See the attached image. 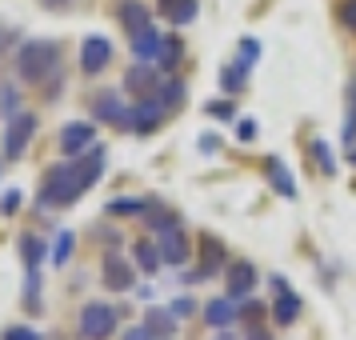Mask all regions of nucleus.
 <instances>
[{"label":"nucleus","mask_w":356,"mask_h":340,"mask_svg":"<svg viewBox=\"0 0 356 340\" xmlns=\"http://www.w3.org/2000/svg\"><path fill=\"white\" fill-rule=\"evenodd\" d=\"M100 168H104V148H97V156L88 161H65L49 168V177L40 184V209H65L72 200H81L92 184L100 180Z\"/></svg>","instance_id":"nucleus-1"},{"label":"nucleus","mask_w":356,"mask_h":340,"mask_svg":"<svg viewBox=\"0 0 356 340\" xmlns=\"http://www.w3.org/2000/svg\"><path fill=\"white\" fill-rule=\"evenodd\" d=\"M60 68V44L56 40H29L17 56V72L24 84H44Z\"/></svg>","instance_id":"nucleus-2"},{"label":"nucleus","mask_w":356,"mask_h":340,"mask_svg":"<svg viewBox=\"0 0 356 340\" xmlns=\"http://www.w3.org/2000/svg\"><path fill=\"white\" fill-rule=\"evenodd\" d=\"M116 308L104 305V300H88V305L81 308V321H76V328H81L84 340H108L116 332Z\"/></svg>","instance_id":"nucleus-3"},{"label":"nucleus","mask_w":356,"mask_h":340,"mask_svg":"<svg viewBox=\"0 0 356 340\" xmlns=\"http://www.w3.org/2000/svg\"><path fill=\"white\" fill-rule=\"evenodd\" d=\"M33 132H36V116H33V113L13 116V120L4 124V156H8V161H20V156L29 152Z\"/></svg>","instance_id":"nucleus-4"},{"label":"nucleus","mask_w":356,"mask_h":340,"mask_svg":"<svg viewBox=\"0 0 356 340\" xmlns=\"http://www.w3.org/2000/svg\"><path fill=\"white\" fill-rule=\"evenodd\" d=\"M56 140H60V152H65L68 161H76V156H84V152L92 148V140H97V124H92V120H68Z\"/></svg>","instance_id":"nucleus-5"},{"label":"nucleus","mask_w":356,"mask_h":340,"mask_svg":"<svg viewBox=\"0 0 356 340\" xmlns=\"http://www.w3.org/2000/svg\"><path fill=\"white\" fill-rule=\"evenodd\" d=\"M92 116H97L100 124L124 129L129 108H124V100H120V92H116V88H97V92H92Z\"/></svg>","instance_id":"nucleus-6"},{"label":"nucleus","mask_w":356,"mask_h":340,"mask_svg":"<svg viewBox=\"0 0 356 340\" xmlns=\"http://www.w3.org/2000/svg\"><path fill=\"white\" fill-rule=\"evenodd\" d=\"M161 100L156 97H145V100H136V104H132L129 108V120H124V129L129 132H136V136H148V132L156 129V124H161Z\"/></svg>","instance_id":"nucleus-7"},{"label":"nucleus","mask_w":356,"mask_h":340,"mask_svg":"<svg viewBox=\"0 0 356 340\" xmlns=\"http://www.w3.org/2000/svg\"><path fill=\"white\" fill-rule=\"evenodd\" d=\"M108 65H113V44H108L104 36H88V40L81 44V68H84V76H100Z\"/></svg>","instance_id":"nucleus-8"},{"label":"nucleus","mask_w":356,"mask_h":340,"mask_svg":"<svg viewBox=\"0 0 356 340\" xmlns=\"http://www.w3.org/2000/svg\"><path fill=\"white\" fill-rule=\"evenodd\" d=\"M252 289H257V268H252L248 260L228 264V273H225V296L244 300V296H252Z\"/></svg>","instance_id":"nucleus-9"},{"label":"nucleus","mask_w":356,"mask_h":340,"mask_svg":"<svg viewBox=\"0 0 356 340\" xmlns=\"http://www.w3.org/2000/svg\"><path fill=\"white\" fill-rule=\"evenodd\" d=\"M104 289L113 292H132V284H136V276H132V264L124 257H116V252H108L104 257Z\"/></svg>","instance_id":"nucleus-10"},{"label":"nucleus","mask_w":356,"mask_h":340,"mask_svg":"<svg viewBox=\"0 0 356 340\" xmlns=\"http://www.w3.org/2000/svg\"><path fill=\"white\" fill-rule=\"evenodd\" d=\"M161 81L164 76H156V68H145V65H136L124 76V92L129 97H136V100H145V97H156V88H161Z\"/></svg>","instance_id":"nucleus-11"},{"label":"nucleus","mask_w":356,"mask_h":340,"mask_svg":"<svg viewBox=\"0 0 356 340\" xmlns=\"http://www.w3.org/2000/svg\"><path fill=\"white\" fill-rule=\"evenodd\" d=\"M204 321L212 328H232V324L241 321V300H232V296H216L204 305Z\"/></svg>","instance_id":"nucleus-12"},{"label":"nucleus","mask_w":356,"mask_h":340,"mask_svg":"<svg viewBox=\"0 0 356 340\" xmlns=\"http://www.w3.org/2000/svg\"><path fill=\"white\" fill-rule=\"evenodd\" d=\"M129 49H132V56H136V60H152V65H156V60H161V52H164V36L148 24V29H140V33H132Z\"/></svg>","instance_id":"nucleus-13"},{"label":"nucleus","mask_w":356,"mask_h":340,"mask_svg":"<svg viewBox=\"0 0 356 340\" xmlns=\"http://www.w3.org/2000/svg\"><path fill=\"white\" fill-rule=\"evenodd\" d=\"M156 248H161L164 264H184L188 260V236H184V228H172V232L156 236Z\"/></svg>","instance_id":"nucleus-14"},{"label":"nucleus","mask_w":356,"mask_h":340,"mask_svg":"<svg viewBox=\"0 0 356 340\" xmlns=\"http://www.w3.org/2000/svg\"><path fill=\"white\" fill-rule=\"evenodd\" d=\"M220 264H225V244L216 241V236H200V273H196V280L212 276Z\"/></svg>","instance_id":"nucleus-15"},{"label":"nucleus","mask_w":356,"mask_h":340,"mask_svg":"<svg viewBox=\"0 0 356 340\" xmlns=\"http://www.w3.org/2000/svg\"><path fill=\"white\" fill-rule=\"evenodd\" d=\"M273 316H276V324H292L296 316H300V296H296V292H292L289 284H280V289H276Z\"/></svg>","instance_id":"nucleus-16"},{"label":"nucleus","mask_w":356,"mask_h":340,"mask_svg":"<svg viewBox=\"0 0 356 340\" xmlns=\"http://www.w3.org/2000/svg\"><path fill=\"white\" fill-rule=\"evenodd\" d=\"M148 24H152V17H148V8L145 4H140V0H124V4H120V29H124V33H140V29H148Z\"/></svg>","instance_id":"nucleus-17"},{"label":"nucleus","mask_w":356,"mask_h":340,"mask_svg":"<svg viewBox=\"0 0 356 340\" xmlns=\"http://www.w3.org/2000/svg\"><path fill=\"white\" fill-rule=\"evenodd\" d=\"M132 260H136V268L148 273V276H156V273H161V264H164L156 241H136V244H132Z\"/></svg>","instance_id":"nucleus-18"},{"label":"nucleus","mask_w":356,"mask_h":340,"mask_svg":"<svg viewBox=\"0 0 356 340\" xmlns=\"http://www.w3.org/2000/svg\"><path fill=\"white\" fill-rule=\"evenodd\" d=\"M156 13L168 17L172 24H188V20H196V0H156Z\"/></svg>","instance_id":"nucleus-19"},{"label":"nucleus","mask_w":356,"mask_h":340,"mask_svg":"<svg viewBox=\"0 0 356 340\" xmlns=\"http://www.w3.org/2000/svg\"><path fill=\"white\" fill-rule=\"evenodd\" d=\"M145 328H148V337H172L177 332V316L168 312V308H148V316H145Z\"/></svg>","instance_id":"nucleus-20"},{"label":"nucleus","mask_w":356,"mask_h":340,"mask_svg":"<svg viewBox=\"0 0 356 340\" xmlns=\"http://www.w3.org/2000/svg\"><path fill=\"white\" fill-rule=\"evenodd\" d=\"M20 260H24V268H40V260H44V241L33 236V232H24V236H20Z\"/></svg>","instance_id":"nucleus-21"},{"label":"nucleus","mask_w":356,"mask_h":340,"mask_svg":"<svg viewBox=\"0 0 356 340\" xmlns=\"http://www.w3.org/2000/svg\"><path fill=\"white\" fill-rule=\"evenodd\" d=\"M180 56H184V49H180V36H164V52H161V60H156V72L177 68Z\"/></svg>","instance_id":"nucleus-22"},{"label":"nucleus","mask_w":356,"mask_h":340,"mask_svg":"<svg viewBox=\"0 0 356 340\" xmlns=\"http://www.w3.org/2000/svg\"><path fill=\"white\" fill-rule=\"evenodd\" d=\"M244 76H248V68H244L241 60H232V65L220 72V84H225V92H244V84H248Z\"/></svg>","instance_id":"nucleus-23"},{"label":"nucleus","mask_w":356,"mask_h":340,"mask_svg":"<svg viewBox=\"0 0 356 340\" xmlns=\"http://www.w3.org/2000/svg\"><path fill=\"white\" fill-rule=\"evenodd\" d=\"M140 212H145L140 196H116V200H108V216H140Z\"/></svg>","instance_id":"nucleus-24"},{"label":"nucleus","mask_w":356,"mask_h":340,"mask_svg":"<svg viewBox=\"0 0 356 340\" xmlns=\"http://www.w3.org/2000/svg\"><path fill=\"white\" fill-rule=\"evenodd\" d=\"M148 225H152V232H156V236H164V232L180 228V216H177V212H168V209H161V204H156V212L148 216Z\"/></svg>","instance_id":"nucleus-25"},{"label":"nucleus","mask_w":356,"mask_h":340,"mask_svg":"<svg viewBox=\"0 0 356 340\" xmlns=\"http://www.w3.org/2000/svg\"><path fill=\"white\" fill-rule=\"evenodd\" d=\"M156 100H161L164 108H177L180 100H184V84H180V81H161V88H156Z\"/></svg>","instance_id":"nucleus-26"},{"label":"nucleus","mask_w":356,"mask_h":340,"mask_svg":"<svg viewBox=\"0 0 356 340\" xmlns=\"http://www.w3.org/2000/svg\"><path fill=\"white\" fill-rule=\"evenodd\" d=\"M52 264H56V268H60V264H68V257H72V232H60V236H56V241H52Z\"/></svg>","instance_id":"nucleus-27"},{"label":"nucleus","mask_w":356,"mask_h":340,"mask_svg":"<svg viewBox=\"0 0 356 340\" xmlns=\"http://www.w3.org/2000/svg\"><path fill=\"white\" fill-rule=\"evenodd\" d=\"M0 113H4V120L20 116V97H17V88H8V84H0Z\"/></svg>","instance_id":"nucleus-28"},{"label":"nucleus","mask_w":356,"mask_h":340,"mask_svg":"<svg viewBox=\"0 0 356 340\" xmlns=\"http://www.w3.org/2000/svg\"><path fill=\"white\" fill-rule=\"evenodd\" d=\"M268 168H273V184H276V193H284V196H296V184H292L289 168H280L276 161H268Z\"/></svg>","instance_id":"nucleus-29"},{"label":"nucleus","mask_w":356,"mask_h":340,"mask_svg":"<svg viewBox=\"0 0 356 340\" xmlns=\"http://www.w3.org/2000/svg\"><path fill=\"white\" fill-rule=\"evenodd\" d=\"M236 60H241L244 68H252L260 60V40H252V36H244L241 40V56H236Z\"/></svg>","instance_id":"nucleus-30"},{"label":"nucleus","mask_w":356,"mask_h":340,"mask_svg":"<svg viewBox=\"0 0 356 340\" xmlns=\"http://www.w3.org/2000/svg\"><path fill=\"white\" fill-rule=\"evenodd\" d=\"M312 161H321L324 177H332V172H337V161H332V152H328V145H324V140H316V145H312Z\"/></svg>","instance_id":"nucleus-31"},{"label":"nucleus","mask_w":356,"mask_h":340,"mask_svg":"<svg viewBox=\"0 0 356 340\" xmlns=\"http://www.w3.org/2000/svg\"><path fill=\"white\" fill-rule=\"evenodd\" d=\"M0 340H40V332H36L33 324H13V328H4Z\"/></svg>","instance_id":"nucleus-32"},{"label":"nucleus","mask_w":356,"mask_h":340,"mask_svg":"<svg viewBox=\"0 0 356 340\" xmlns=\"http://www.w3.org/2000/svg\"><path fill=\"white\" fill-rule=\"evenodd\" d=\"M168 312H172L177 321H184V316H193V312H196V300H193V296H177V300L168 305Z\"/></svg>","instance_id":"nucleus-33"},{"label":"nucleus","mask_w":356,"mask_h":340,"mask_svg":"<svg viewBox=\"0 0 356 340\" xmlns=\"http://www.w3.org/2000/svg\"><path fill=\"white\" fill-rule=\"evenodd\" d=\"M337 13H340V24L356 33V0H340V4H337Z\"/></svg>","instance_id":"nucleus-34"},{"label":"nucleus","mask_w":356,"mask_h":340,"mask_svg":"<svg viewBox=\"0 0 356 340\" xmlns=\"http://www.w3.org/2000/svg\"><path fill=\"white\" fill-rule=\"evenodd\" d=\"M209 116H216V120H232V100H212L209 104Z\"/></svg>","instance_id":"nucleus-35"},{"label":"nucleus","mask_w":356,"mask_h":340,"mask_svg":"<svg viewBox=\"0 0 356 340\" xmlns=\"http://www.w3.org/2000/svg\"><path fill=\"white\" fill-rule=\"evenodd\" d=\"M257 132H260L257 120H241V124H236V136H241L244 145H252V140H257Z\"/></svg>","instance_id":"nucleus-36"},{"label":"nucleus","mask_w":356,"mask_h":340,"mask_svg":"<svg viewBox=\"0 0 356 340\" xmlns=\"http://www.w3.org/2000/svg\"><path fill=\"white\" fill-rule=\"evenodd\" d=\"M17 209H20V193L13 188V193H4V200H0V212H8V216H13Z\"/></svg>","instance_id":"nucleus-37"},{"label":"nucleus","mask_w":356,"mask_h":340,"mask_svg":"<svg viewBox=\"0 0 356 340\" xmlns=\"http://www.w3.org/2000/svg\"><path fill=\"white\" fill-rule=\"evenodd\" d=\"M340 136H344V145H353V140H356V113H348V120H344V132H340Z\"/></svg>","instance_id":"nucleus-38"},{"label":"nucleus","mask_w":356,"mask_h":340,"mask_svg":"<svg viewBox=\"0 0 356 340\" xmlns=\"http://www.w3.org/2000/svg\"><path fill=\"white\" fill-rule=\"evenodd\" d=\"M120 340H148V328H145V324H140V328H129Z\"/></svg>","instance_id":"nucleus-39"},{"label":"nucleus","mask_w":356,"mask_h":340,"mask_svg":"<svg viewBox=\"0 0 356 340\" xmlns=\"http://www.w3.org/2000/svg\"><path fill=\"white\" fill-rule=\"evenodd\" d=\"M200 148L204 152H216V136H200Z\"/></svg>","instance_id":"nucleus-40"},{"label":"nucleus","mask_w":356,"mask_h":340,"mask_svg":"<svg viewBox=\"0 0 356 340\" xmlns=\"http://www.w3.org/2000/svg\"><path fill=\"white\" fill-rule=\"evenodd\" d=\"M252 332H257V337H248V340H268L264 337V328H252Z\"/></svg>","instance_id":"nucleus-41"},{"label":"nucleus","mask_w":356,"mask_h":340,"mask_svg":"<svg viewBox=\"0 0 356 340\" xmlns=\"http://www.w3.org/2000/svg\"><path fill=\"white\" fill-rule=\"evenodd\" d=\"M348 97H353V113H356V84H353V88H348Z\"/></svg>","instance_id":"nucleus-42"},{"label":"nucleus","mask_w":356,"mask_h":340,"mask_svg":"<svg viewBox=\"0 0 356 340\" xmlns=\"http://www.w3.org/2000/svg\"><path fill=\"white\" fill-rule=\"evenodd\" d=\"M56 4H65V0H44V8H56Z\"/></svg>","instance_id":"nucleus-43"},{"label":"nucleus","mask_w":356,"mask_h":340,"mask_svg":"<svg viewBox=\"0 0 356 340\" xmlns=\"http://www.w3.org/2000/svg\"><path fill=\"white\" fill-rule=\"evenodd\" d=\"M348 161H353V164H356V152H348Z\"/></svg>","instance_id":"nucleus-44"}]
</instances>
